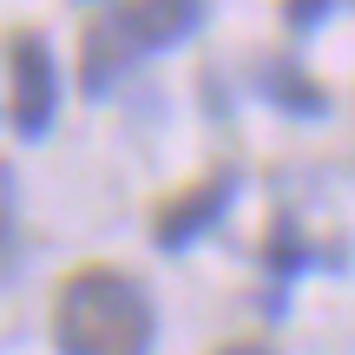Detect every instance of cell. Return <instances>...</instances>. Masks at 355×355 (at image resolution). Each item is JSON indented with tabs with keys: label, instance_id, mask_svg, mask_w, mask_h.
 Wrapping results in <instances>:
<instances>
[{
	"label": "cell",
	"instance_id": "277c9868",
	"mask_svg": "<svg viewBox=\"0 0 355 355\" xmlns=\"http://www.w3.org/2000/svg\"><path fill=\"white\" fill-rule=\"evenodd\" d=\"M132 60H139L132 40L112 26V13H99V20L86 26V46H79V86H86V99H105V92L125 79Z\"/></svg>",
	"mask_w": 355,
	"mask_h": 355
},
{
	"label": "cell",
	"instance_id": "30bf717a",
	"mask_svg": "<svg viewBox=\"0 0 355 355\" xmlns=\"http://www.w3.org/2000/svg\"><path fill=\"white\" fill-rule=\"evenodd\" d=\"M217 355H277V349H270V343H224Z\"/></svg>",
	"mask_w": 355,
	"mask_h": 355
},
{
	"label": "cell",
	"instance_id": "5b68a950",
	"mask_svg": "<svg viewBox=\"0 0 355 355\" xmlns=\"http://www.w3.org/2000/svg\"><path fill=\"white\" fill-rule=\"evenodd\" d=\"M112 26L132 40V53H158L178 46L204 26V7H112Z\"/></svg>",
	"mask_w": 355,
	"mask_h": 355
},
{
	"label": "cell",
	"instance_id": "6da1fadb",
	"mask_svg": "<svg viewBox=\"0 0 355 355\" xmlns=\"http://www.w3.org/2000/svg\"><path fill=\"white\" fill-rule=\"evenodd\" d=\"M158 309L125 270L86 263L53 296V343L60 355H152Z\"/></svg>",
	"mask_w": 355,
	"mask_h": 355
},
{
	"label": "cell",
	"instance_id": "8992f818",
	"mask_svg": "<svg viewBox=\"0 0 355 355\" xmlns=\"http://www.w3.org/2000/svg\"><path fill=\"white\" fill-rule=\"evenodd\" d=\"M257 92H263L277 112H290V119H322L329 112V92H322L303 66H290V60H270L263 79H257Z\"/></svg>",
	"mask_w": 355,
	"mask_h": 355
},
{
	"label": "cell",
	"instance_id": "52a82bcc",
	"mask_svg": "<svg viewBox=\"0 0 355 355\" xmlns=\"http://www.w3.org/2000/svg\"><path fill=\"white\" fill-rule=\"evenodd\" d=\"M309 237L303 230H296V217H277V224L263 230V270H270V283H277V290H290L296 277H303L309 270Z\"/></svg>",
	"mask_w": 355,
	"mask_h": 355
},
{
	"label": "cell",
	"instance_id": "9c48e42d",
	"mask_svg": "<svg viewBox=\"0 0 355 355\" xmlns=\"http://www.w3.org/2000/svg\"><path fill=\"white\" fill-rule=\"evenodd\" d=\"M283 20H290L296 33H316V26L329 20V7H322V0H316V7H283Z\"/></svg>",
	"mask_w": 355,
	"mask_h": 355
},
{
	"label": "cell",
	"instance_id": "7a4b0ae2",
	"mask_svg": "<svg viewBox=\"0 0 355 355\" xmlns=\"http://www.w3.org/2000/svg\"><path fill=\"white\" fill-rule=\"evenodd\" d=\"M13 132L20 139H46L53 105H60V73H53V46L40 33H13Z\"/></svg>",
	"mask_w": 355,
	"mask_h": 355
},
{
	"label": "cell",
	"instance_id": "3957f363",
	"mask_svg": "<svg viewBox=\"0 0 355 355\" xmlns=\"http://www.w3.org/2000/svg\"><path fill=\"white\" fill-rule=\"evenodd\" d=\"M230 198H237V171L198 178V184H184L178 198H165V204L152 211V237L165 243V250H184V243H198L204 230L230 211Z\"/></svg>",
	"mask_w": 355,
	"mask_h": 355
},
{
	"label": "cell",
	"instance_id": "ba28073f",
	"mask_svg": "<svg viewBox=\"0 0 355 355\" xmlns=\"http://www.w3.org/2000/svg\"><path fill=\"white\" fill-rule=\"evenodd\" d=\"M13 198H20V184H13V165L0 158V283H7L13 263H20V243H13Z\"/></svg>",
	"mask_w": 355,
	"mask_h": 355
}]
</instances>
